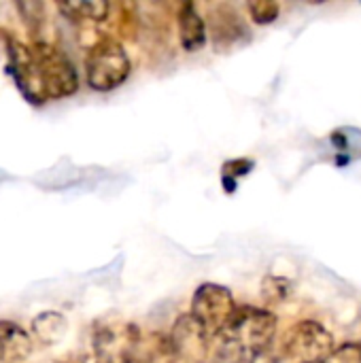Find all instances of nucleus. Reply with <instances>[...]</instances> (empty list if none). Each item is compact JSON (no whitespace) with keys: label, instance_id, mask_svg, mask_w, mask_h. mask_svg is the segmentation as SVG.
I'll return each instance as SVG.
<instances>
[{"label":"nucleus","instance_id":"obj_19","mask_svg":"<svg viewBox=\"0 0 361 363\" xmlns=\"http://www.w3.org/2000/svg\"><path fill=\"white\" fill-rule=\"evenodd\" d=\"M83 363H117L115 362V357H111V355H102V353H96V351H91Z\"/></svg>","mask_w":361,"mask_h":363},{"label":"nucleus","instance_id":"obj_21","mask_svg":"<svg viewBox=\"0 0 361 363\" xmlns=\"http://www.w3.org/2000/svg\"><path fill=\"white\" fill-rule=\"evenodd\" d=\"M321 363H323V362H321Z\"/></svg>","mask_w":361,"mask_h":363},{"label":"nucleus","instance_id":"obj_16","mask_svg":"<svg viewBox=\"0 0 361 363\" xmlns=\"http://www.w3.org/2000/svg\"><path fill=\"white\" fill-rule=\"evenodd\" d=\"M15 9L19 11L23 23H26L32 32H38L40 26L45 23V4H43V2H32V0H28V2H17Z\"/></svg>","mask_w":361,"mask_h":363},{"label":"nucleus","instance_id":"obj_6","mask_svg":"<svg viewBox=\"0 0 361 363\" xmlns=\"http://www.w3.org/2000/svg\"><path fill=\"white\" fill-rule=\"evenodd\" d=\"M4 49H6V70L19 94L34 106L47 104L49 98L43 89L30 43H21L13 36H4Z\"/></svg>","mask_w":361,"mask_h":363},{"label":"nucleus","instance_id":"obj_7","mask_svg":"<svg viewBox=\"0 0 361 363\" xmlns=\"http://www.w3.org/2000/svg\"><path fill=\"white\" fill-rule=\"evenodd\" d=\"M166 338H168L170 351H172L177 363H202L204 357L209 355L211 336L189 313L181 315L174 321V325Z\"/></svg>","mask_w":361,"mask_h":363},{"label":"nucleus","instance_id":"obj_15","mask_svg":"<svg viewBox=\"0 0 361 363\" xmlns=\"http://www.w3.org/2000/svg\"><path fill=\"white\" fill-rule=\"evenodd\" d=\"M249 17L257 23V26H268L274 23L281 15V6L279 2L272 0H257V2H249L247 4Z\"/></svg>","mask_w":361,"mask_h":363},{"label":"nucleus","instance_id":"obj_9","mask_svg":"<svg viewBox=\"0 0 361 363\" xmlns=\"http://www.w3.org/2000/svg\"><path fill=\"white\" fill-rule=\"evenodd\" d=\"M177 30H179V43L187 53H196L206 45V38H209L206 21L194 2H181L179 4Z\"/></svg>","mask_w":361,"mask_h":363},{"label":"nucleus","instance_id":"obj_12","mask_svg":"<svg viewBox=\"0 0 361 363\" xmlns=\"http://www.w3.org/2000/svg\"><path fill=\"white\" fill-rule=\"evenodd\" d=\"M32 336L40 342V345H57L66 332H68V321L62 313L57 311H43L32 319Z\"/></svg>","mask_w":361,"mask_h":363},{"label":"nucleus","instance_id":"obj_8","mask_svg":"<svg viewBox=\"0 0 361 363\" xmlns=\"http://www.w3.org/2000/svg\"><path fill=\"white\" fill-rule=\"evenodd\" d=\"M206 30L213 38L215 49L228 51L236 45H243L245 40L251 38V30L243 15L232 6V4H215L209 11L206 17Z\"/></svg>","mask_w":361,"mask_h":363},{"label":"nucleus","instance_id":"obj_3","mask_svg":"<svg viewBox=\"0 0 361 363\" xmlns=\"http://www.w3.org/2000/svg\"><path fill=\"white\" fill-rule=\"evenodd\" d=\"M43 89L49 100L68 98L79 89V72L72 60L53 43L36 38L30 43Z\"/></svg>","mask_w":361,"mask_h":363},{"label":"nucleus","instance_id":"obj_18","mask_svg":"<svg viewBox=\"0 0 361 363\" xmlns=\"http://www.w3.org/2000/svg\"><path fill=\"white\" fill-rule=\"evenodd\" d=\"M117 363H153V357L140 351V342H128L117 355Z\"/></svg>","mask_w":361,"mask_h":363},{"label":"nucleus","instance_id":"obj_2","mask_svg":"<svg viewBox=\"0 0 361 363\" xmlns=\"http://www.w3.org/2000/svg\"><path fill=\"white\" fill-rule=\"evenodd\" d=\"M132 62L123 45L113 36H98L85 55V81L94 91H113L128 81Z\"/></svg>","mask_w":361,"mask_h":363},{"label":"nucleus","instance_id":"obj_10","mask_svg":"<svg viewBox=\"0 0 361 363\" xmlns=\"http://www.w3.org/2000/svg\"><path fill=\"white\" fill-rule=\"evenodd\" d=\"M32 336L15 321L0 319V355L2 362L21 363L32 353Z\"/></svg>","mask_w":361,"mask_h":363},{"label":"nucleus","instance_id":"obj_4","mask_svg":"<svg viewBox=\"0 0 361 363\" xmlns=\"http://www.w3.org/2000/svg\"><path fill=\"white\" fill-rule=\"evenodd\" d=\"M334 351V336L315 319L298 321L281 340V357L291 363H321Z\"/></svg>","mask_w":361,"mask_h":363},{"label":"nucleus","instance_id":"obj_17","mask_svg":"<svg viewBox=\"0 0 361 363\" xmlns=\"http://www.w3.org/2000/svg\"><path fill=\"white\" fill-rule=\"evenodd\" d=\"M323 363H361V345L360 342H345Z\"/></svg>","mask_w":361,"mask_h":363},{"label":"nucleus","instance_id":"obj_20","mask_svg":"<svg viewBox=\"0 0 361 363\" xmlns=\"http://www.w3.org/2000/svg\"><path fill=\"white\" fill-rule=\"evenodd\" d=\"M0 363H2V355H0Z\"/></svg>","mask_w":361,"mask_h":363},{"label":"nucleus","instance_id":"obj_11","mask_svg":"<svg viewBox=\"0 0 361 363\" xmlns=\"http://www.w3.org/2000/svg\"><path fill=\"white\" fill-rule=\"evenodd\" d=\"M55 9L74 23H102L111 15V4L104 0L89 2H57Z\"/></svg>","mask_w":361,"mask_h":363},{"label":"nucleus","instance_id":"obj_13","mask_svg":"<svg viewBox=\"0 0 361 363\" xmlns=\"http://www.w3.org/2000/svg\"><path fill=\"white\" fill-rule=\"evenodd\" d=\"M291 296V281L279 274H268L262 281V298L268 306H279Z\"/></svg>","mask_w":361,"mask_h":363},{"label":"nucleus","instance_id":"obj_1","mask_svg":"<svg viewBox=\"0 0 361 363\" xmlns=\"http://www.w3.org/2000/svg\"><path fill=\"white\" fill-rule=\"evenodd\" d=\"M277 325H279V319L270 308L243 304L234 311L230 323L217 336V340L232 345L249 362H253L255 357L272 351Z\"/></svg>","mask_w":361,"mask_h":363},{"label":"nucleus","instance_id":"obj_5","mask_svg":"<svg viewBox=\"0 0 361 363\" xmlns=\"http://www.w3.org/2000/svg\"><path fill=\"white\" fill-rule=\"evenodd\" d=\"M236 308L238 306L228 287L217 283H202L191 296L189 315L206 330L211 338H217L230 323Z\"/></svg>","mask_w":361,"mask_h":363},{"label":"nucleus","instance_id":"obj_14","mask_svg":"<svg viewBox=\"0 0 361 363\" xmlns=\"http://www.w3.org/2000/svg\"><path fill=\"white\" fill-rule=\"evenodd\" d=\"M253 160H247V157H240V160H230L221 166V185L228 194H234L236 189V183L240 177H247L251 170H253Z\"/></svg>","mask_w":361,"mask_h":363}]
</instances>
